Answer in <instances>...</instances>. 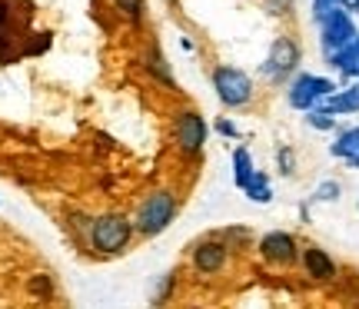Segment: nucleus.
<instances>
[{
  "instance_id": "nucleus-7",
  "label": "nucleus",
  "mask_w": 359,
  "mask_h": 309,
  "mask_svg": "<svg viewBox=\"0 0 359 309\" xmlns=\"http://www.w3.org/2000/svg\"><path fill=\"white\" fill-rule=\"evenodd\" d=\"M316 27H320V47H323V57H326V60H330L333 53H339L343 47H349L359 34L356 24H353V13L343 11V7L333 11L323 24H316Z\"/></svg>"
},
{
  "instance_id": "nucleus-9",
  "label": "nucleus",
  "mask_w": 359,
  "mask_h": 309,
  "mask_svg": "<svg viewBox=\"0 0 359 309\" xmlns=\"http://www.w3.org/2000/svg\"><path fill=\"white\" fill-rule=\"evenodd\" d=\"M259 256L266 259L269 266H293V263H299V243H296V236L293 233H286V230H269L259 236Z\"/></svg>"
},
{
  "instance_id": "nucleus-26",
  "label": "nucleus",
  "mask_w": 359,
  "mask_h": 309,
  "mask_svg": "<svg viewBox=\"0 0 359 309\" xmlns=\"http://www.w3.org/2000/svg\"><path fill=\"white\" fill-rule=\"evenodd\" d=\"M217 133H219V137H230V140H236V137H240L236 123H230V120H217Z\"/></svg>"
},
{
  "instance_id": "nucleus-1",
  "label": "nucleus",
  "mask_w": 359,
  "mask_h": 309,
  "mask_svg": "<svg viewBox=\"0 0 359 309\" xmlns=\"http://www.w3.org/2000/svg\"><path fill=\"white\" fill-rule=\"evenodd\" d=\"M137 240V226H133V217L120 213V210H107V213H97L90 219V233H87V249L100 259H114L123 256Z\"/></svg>"
},
{
  "instance_id": "nucleus-22",
  "label": "nucleus",
  "mask_w": 359,
  "mask_h": 309,
  "mask_svg": "<svg viewBox=\"0 0 359 309\" xmlns=\"http://www.w3.org/2000/svg\"><path fill=\"white\" fill-rule=\"evenodd\" d=\"M90 219L93 217H87V213H70V223H67V226H70V233H74V236H77L80 240V246H87V233H90Z\"/></svg>"
},
{
  "instance_id": "nucleus-28",
  "label": "nucleus",
  "mask_w": 359,
  "mask_h": 309,
  "mask_svg": "<svg viewBox=\"0 0 359 309\" xmlns=\"http://www.w3.org/2000/svg\"><path fill=\"white\" fill-rule=\"evenodd\" d=\"M147 309H163V306H147Z\"/></svg>"
},
{
  "instance_id": "nucleus-23",
  "label": "nucleus",
  "mask_w": 359,
  "mask_h": 309,
  "mask_svg": "<svg viewBox=\"0 0 359 309\" xmlns=\"http://www.w3.org/2000/svg\"><path fill=\"white\" fill-rule=\"evenodd\" d=\"M339 7H343V0H313V20L323 24V20L333 11H339Z\"/></svg>"
},
{
  "instance_id": "nucleus-17",
  "label": "nucleus",
  "mask_w": 359,
  "mask_h": 309,
  "mask_svg": "<svg viewBox=\"0 0 359 309\" xmlns=\"http://www.w3.org/2000/svg\"><path fill=\"white\" fill-rule=\"evenodd\" d=\"M27 293L40 303H50L53 293H57V286H53V276L50 273H34L30 280H27Z\"/></svg>"
},
{
  "instance_id": "nucleus-27",
  "label": "nucleus",
  "mask_w": 359,
  "mask_h": 309,
  "mask_svg": "<svg viewBox=\"0 0 359 309\" xmlns=\"http://www.w3.org/2000/svg\"><path fill=\"white\" fill-rule=\"evenodd\" d=\"M343 11H349V13L359 11V0H343Z\"/></svg>"
},
{
  "instance_id": "nucleus-5",
  "label": "nucleus",
  "mask_w": 359,
  "mask_h": 309,
  "mask_svg": "<svg viewBox=\"0 0 359 309\" xmlns=\"http://www.w3.org/2000/svg\"><path fill=\"white\" fill-rule=\"evenodd\" d=\"M336 90H339V87H336V80H330V77H320V74H296V77L290 80V87H286V103H290L293 110L309 114V110L323 107Z\"/></svg>"
},
{
  "instance_id": "nucleus-11",
  "label": "nucleus",
  "mask_w": 359,
  "mask_h": 309,
  "mask_svg": "<svg viewBox=\"0 0 359 309\" xmlns=\"http://www.w3.org/2000/svg\"><path fill=\"white\" fill-rule=\"evenodd\" d=\"M330 153L343 160L349 170H359V127H343L330 143Z\"/></svg>"
},
{
  "instance_id": "nucleus-6",
  "label": "nucleus",
  "mask_w": 359,
  "mask_h": 309,
  "mask_svg": "<svg viewBox=\"0 0 359 309\" xmlns=\"http://www.w3.org/2000/svg\"><path fill=\"white\" fill-rule=\"evenodd\" d=\"M299 60H303L299 43H296L293 37H276L269 43V53H266V60H263L259 70H263V77H266L269 83H286V80L296 74Z\"/></svg>"
},
{
  "instance_id": "nucleus-8",
  "label": "nucleus",
  "mask_w": 359,
  "mask_h": 309,
  "mask_svg": "<svg viewBox=\"0 0 359 309\" xmlns=\"http://www.w3.org/2000/svg\"><path fill=\"white\" fill-rule=\"evenodd\" d=\"M230 246H226V240L219 236V233H213V236H203L200 243H193L190 249V266L200 276H217V273L226 270V263H230Z\"/></svg>"
},
{
  "instance_id": "nucleus-18",
  "label": "nucleus",
  "mask_w": 359,
  "mask_h": 309,
  "mask_svg": "<svg viewBox=\"0 0 359 309\" xmlns=\"http://www.w3.org/2000/svg\"><path fill=\"white\" fill-rule=\"evenodd\" d=\"M114 7L120 11V17L133 27H140L143 20H147V0H114Z\"/></svg>"
},
{
  "instance_id": "nucleus-10",
  "label": "nucleus",
  "mask_w": 359,
  "mask_h": 309,
  "mask_svg": "<svg viewBox=\"0 0 359 309\" xmlns=\"http://www.w3.org/2000/svg\"><path fill=\"white\" fill-rule=\"evenodd\" d=\"M299 263H303V270H306L309 280H316V283H333L339 266H336V259L323 249V246H303V253H299Z\"/></svg>"
},
{
  "instance_id": "nucleus-13",
  "label": "nucleus",
  "mask_w": 359,
  "mask_h": 309,
  "mask_svg": "<svg viewBox=\"0 0 359 309\" xmlns=\"http://www.w3.org/2000/svg\"><path fill=\"white\" fill-rule=\"evenodd\" d=\"M326 64L333 67L343 80H359V34H356V40H353L349 47H343L339 53H333Z\"/></svg>"
},
{
  "instance_id": "nucleus-4",
  "label": "nucleus",
  "mask_w": 359,
  "mask_h": 309,
  "mask_svg": "<svg viewBox=\"0 0 359 309\" xmlns=\"http://www.w3.org/2000/svg\"><path fill=\"white\" fill-rule=\"evenodd\" d=\"M206 137H210V127L200 110L183 107L173 114V150L183 160H200V153L206 150Z\"/></svg>"
},
{
  "instance_id": "nucleus-16",
  "label": "nucleus",
  "mask_w": 359,
  "mask_h": 309,
  "mask_svg": "<svg viewBox=\"0 0 359 309\" xmlns=\"http://www.w3.org/2000/svg\"><path fill=\"white\" fill-rule=\"evenodd\" d=\"M243 196L250 203H259V206L273 203V183H269L266 170H257V173H253V180H250V186L243 190Z\"/></svg>"
},
{
  "instance_id": "nucleus-15",
  "label": "nucleus",
  "mask_w": 359,
  "mask_h": 309,
  "mask_svg": "<svg viewBox=\"0 0 359 309\" xmlns=\"http://www.w3.org/2000/svg\"><path fill=\"white\" fill-rule=\"evenodd\" d=\"M253 173H257L253 153H250L246 146H236V150H233V186H236V190H246L250 180H253Z\"/></svg>"
},
{
  "instance_id": "nucleus-24",
  "label": "nucleus",
  "mask_w": 359,
  "mask_h": 309,
  "mask_svg": "<svg viewBox=\"0 0 359 309\" xmlns=\"http://www.w3.org/2000/svg\"><path fill=\"white\" fill-rule=\"evenodd\" d=\"M276 163H280V173H283V177H293V170H296V153L290 150V146H280V150H276Z\"/></svg>"
},
{
  "instance_id": "nucleus-19",
  "label": "nucleus",
  "mask_w": 359,
  "mask_h": 309,
  "mask_svg": "<svg viewBox=\"0 0 359 309\" xmlns=\"http://www.w3.org/2000/svg\"><path fill=\"white\" fill-rule=\"evenodd\" d=\"M306 127L323 130V133H330V130H336V116H333V114H326L323 107H316V110H309V114H306Z\"/></svg>"
},
{
  "instance_id": "nucleus-12",
  "label": "nucleus",
  "mask_w": 359,
  "mask_h": 309,
  "mask_svg": "<svg viewBox=\"0 0 359 309\" xmlns=\"http://www.w3.org/2000/svg\"><path fill=\"white\" fill-rule=\"evenodd\" d=\"M323 110L333 116H346V114H359V80H353L349 87L336 90L330 100L323 103Z\"/></svg>"
},
{
  "instance_id": "nucleus-3",
  "label": "nucleus",
  "mask_w": 359,
  "mask_h": 309,
  "mask_svg": "<svg viewBox=\"0 0 359 309\" xmlns=\"http://www.w3.org/2000/svg\"><path fill=\"white\" fill-rule=\"evenodd\" d=\"M213 90H217V100L226 107V110H243L253 103L257 97V87H253V77L240 70V67H230V64H219L213 67Z\"/></svg>"
},
{
  "instance_id": "nucleus-20",
  "label": "nucleus",
  "mask_w": 359,
  "mask_h": 309,
  "mask_svg": "<svg viewBox=\"0 0 359 309\" xmlns=\"http://www.w3.org/2000/svg\"><path fill=\"white\" fill-rule=\"evenodd\" d=\"M339 196H343V186L336 180H323L320 186L313 190V200H316V203H336Z\"/></svg>"
},
{
  "instance_id": "nucleus-21",
  "label": "nucleus",
  "mask_w": 359,
  "mask_h": 309,
  "mask_svg": "<svg viewBox=\"0 0 359 309\" xmlns=\"http://www.w3.org/2000/svg\"><path fill=\"white\" fill-rule=\"evenodd\" d=\"M173 286H177V273H163L154 289V303H150V306H163L170 299V293H173Z\"/></svg>"
},
{
  "instance_id": "nucleus-14",
  "label": "nucleus",
  "mask_w": 359,
  "mask_h": 309,
  "mask_svg": "<svg viewBox=\"0 0 359 309\" xmlns=\"http://www.w3.org/2000/svg\"><path fill=\"white\" fill-rule=\"evenodd\" d=\"M143 70H147V74H150L156 83H163V87H173V70H170L167 57L160 53V47H156V43H150V47L143 50Z\"/></svg>"
},
{
  "instance_id": "nucleus-2",
  "label": "nucleus",
  "mask_w": 359,
  "mask_h": 309,
  "mask_svg": "<svg viewBox=\"0 0 359 309\" xmlns=\"http://www.w3.org/2000/svg\"><path fill=\"white\" fill-rule=\"evenodd\" d=\"M180 213V196L170 186H154L150 193H143V200L137 203L133 213V226L140 240H156L173 226V219Z\"/></svg>"
},
{
  "instance_id": "nucleus-25",
  "label": "nucleus",
  "mask_w": 359,
  "mask_h": 309,
  "mask_svg": "<svg viewBox=\"0 0 359 309\" xmlns=\"http://www.w3.org/2000/svg\"><path fill=\"white\" fill-rule=\"evenodd\" d=\"M266 11L273 17H286V13L293 11V0H266Z\"/></svg>"
}]
</instances>
